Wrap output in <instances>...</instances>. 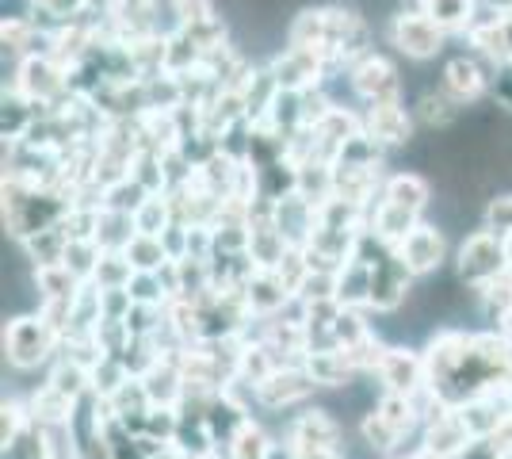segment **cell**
<instances>
[{"instance_id": "cell-1", "label": "cell", "mask_w": 512, "mask_h": 459, "mask_svg": "<svg viewBox=\"0 0 512 459\" xmlns=\"http://www.w3.org/2000/svg\"><path fill=\"white\" fill-rule=\"evenodd\" d=\"M390 39L398 50H406L409 58H428V54H436L440 43H444V31L432 23L425 8H417V12H402V16H394L390 23Z\"/></svg>"}, {"instance_id": "cell-2", "label": "cell", "mask_w": 512, "mask_h": 459, "mask_svg": "<svg viewBox=\"0 0 512 459\" xmlns=\"http://www.w3.org/2000/svg\"><path fill=\"white\" fill-rule=\"evenodd\" d=\"M318 58H321V50L318 46H291L287 50V58H279L276 62V85L283 88H299L306 85L314 73H318Z\"/></svg>"}, {"instance_id": "cell-3", "label": "cell", "mask_w": 512, "mask_h": 459, "mask_svg": "<svg viewBox=\"0 0 512 459\" xmlns=\"http://www.w3.org/2000/svg\"><path fill=\"white\" fill-rule=\"evenodd\" d=\"M356 88H360L363 96H371L375 104H386L398 92L390 62H383V58H363L360 69H356Z\"/></svg>"}, {"instance_id": "cell-4", "label": "cell", "mask_w": 512, "mask_h": 459, "mask_svg": "<svg viewBox=\"0 0 512 459\" xmlns=\"http://www.w3.org/2000/svg\"><path fill=\"white\" fill-rule=\"evenodd\" d=\"M421 8L440 31H470L478 20V0H425Z\"/></svg>"}, {"instance_id": "cell-5", "label": "cell", "mask_w": 512, "mask_h": 459, "mask_svg": "<svg viewBox=\"0 0 512 459\" xmlns=\"http://www.w3.org/2000/svg\"><path fill=\"white\" fill-rule=\"evenodd\" d=\"M448 88L455 92V96H478L482 92V73H478V66L474 62H467V58H459V62H451L448 66Z\"/></svg>"}, {"instance_id": "cell-6", "label": "cell", "mask_w": 512, "mask_h": 459, "mask_svg": "<svg viewBox=\"0 0 512 459\" xmlns=\"http://www.w3.org/2000/svg\"><path fill=\"white\" fill-rule=\"evenodd\" d=\"M371 127H375L379 138H386V142H398V138L406 134V115L394 108V104H379V108L371 111Z\"/></svg>"}, {"instance_id": "cell-7", "label": "cell", "mask_w": 512, "mask_h": 459, "mask_svg": "<svg viewBox=\"0 0 512 459\" xmlns=\"http://www.w3.org/2000/svg\"><path fill=\"white\" fill-rule=\"evenodd\" d=\"M23 85L31 88V92H50V88H58V69L50 66L46 58H31L27 66H23Z\"/></svg>"}, {"instance_id": "cell-8", "label": "cell", "mask_w": 512, "mask_h": 459, "mask_svg": "<svg viewBox=\"0 0 512 459\" xmlns=\"http://www.w3.org/2000/svg\"><path fill=\"white\" fill-rule=\"evenodd\" d=\"M172 12L180 27H192V23H203L214 16V0H172Z\"/></svg>"}, {"instance_id": "cell-9", "label": "cell", "mask_w": 512, "mask_h": 459, "mask_svg": "<svg viewBox=\"0 0 512 459\" xmlns=\"http://www.w3.org/2000/svg\"><path fill=\"white\" fill-rule=\"evenodd\" d=\"M157 0H111V16L119 23H146Z\"/></svg>"}, {"instance_id": "cell-10", "label": "cell", "mask_w": 512, "mask_h": 459, "mask_svg": "<svg viewBox=\"0 0 512 459\" xmlns=\"http://www.w3.org/2000/svg\"><path fill=\"white\" fill-rule=\"evenodd\" d=\"M58 23H73L88 8V0H39Z\"/></svg>"}, {"instance_id": "cell-11", "label": "cell", "mask_w": 512, "mask_h": 459, "mask_svg": "<svg viewBox=\"0 0 512 459\" xmlns=\"http://www.w3.org/2000/svg\"><path fill=\"white\" fill-rule=\"evenodd\" d=\"M486 8H490V12H497V16H509L512 0H486Z\"/></svg>"}, {"instance_id": "cell-12", "label": "cell", "mask_w": 512, "mask_h": 459, "mask_svg": "<svg viewBox=\"0 0 512 459\" xmlns=\"http://www.w3.org/2000/svg\"><path fill=\"white\" fill-rule=\"evenodd\" d=\"M417 4H425V0H417Z\"/></svg>"}]
</instances>
